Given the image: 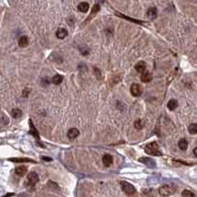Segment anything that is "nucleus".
Listing matches in <instances>:
<instances>
[{
  "mask_svg": "<svg viewBox=\"0 0 197 197\" xmlns=\"http://www.w3.org/2000/svg\"><path fill=\"white\" fill-rule=\"evenodd\" d=\"M145 152L148 155H150V156H162L163 155V153H162L160 147H159L157 142H152V143H149L148 145H146Z\"/></svg>",
  "mask_w": 197,
  "mask_h": 197,
  "instance_id": "obj_1",
  "label": "nucleus"
},
{
  "mask_svg": "<svg viewBox=\"0 0 197 197\" xmlns=\"http://www.w3.org/2000/svg\"><path fill=\"white\" fill-rule=\"evenodd\" d=\"M176 191V186L174 184H165L159 188V193L162 196H170Z\"/></svg>",
  "mask_w": 197,
  "mask_h": 197,
  "instance_id": "obj_2",
  "label": "nucleus"
},
{
  "mask_svg": "<svg viewBox=\"0 0 197 197\" xmlns=\"http://www.w3.org/2000/svg\"><path fill=\"white\" fill-rule=\"evenodd\" d=\"M37 182H39V176H37V172H29L27 179H26V182H25L26 186L29 188H32V187H34Z\"/></svg>",
  "mask_w": 197,
  "mask_h": 197,
  "instance_id": "obj_3",
  "label": "nucleus"
},
{
  "mask_svg": "<svg viewBox=\"0 0 197 197\" xmlns=\"http://www.w3.org/2000/svg\"><path fill=\"white\" fill-rule=\"evenodd\" d=\"M120 186H121V189L123 190V192H125L128 195H133L135 192H136L135 187L131 184V183L127 182V181H121Z\"/></svg>",
  "mask_w": 197,
  "mask_h": 197,
  "instance_id": "obj_4",
  "label": "nucleus"
},
{
  "mask_svg": "<svg viewBox=\"0 0 197 197\" xmlns=\"http://www.w3.org/2000/svg\"><path fill=\"white\" fill-rule=\"evenodd\" d=\"M130 93L134 97H140L142 95V88H141V86L139 84L134 83L130 87Z\"/></svg>",
  "mask_w": 197,
  "mask_h": 197,
  "instance_id": "obj_5",
  "label": "nucleus"
},
{
  "mask_svg": "<svg viewBox=\"0 0 197 197\" xmlns=\"http://www.w3.org/2000/svg\"><path fill=\"white\" fill-rule=\"evenodd\" d=\"M139 162L144 164L145 166H147L148 168H151V169H155V168H156V162L153 160V159L149 158V157L140 158V159H139Z\"/></svg>",
  "mask_w": 197,
  "mask_h": 197,
  "instance_id": "obj_6",
  "label": "nucleus"
},
{
  "mask_svg": "<svg viewBox=\"0 0 197 197\" xmlns=\"http://www.w3.org/2000/svg\"><path fill=\"white\" fill-rule=\"evenodd\" d=\"M28 172V169L25 166H19L15 169V174L19 176H24Z\"/></svg>",
  "mask_w": 197,
  "mask_h": 197,
  "instance_id": "obj_7",
  "label": "nucleus"
},
{
  "mask_svg": "<svg viewBox=\"0 0 197 197\" xmlns=\"http://www.w3.org/2000/svg\"><path fill=\"white\" fill-rule=\"evenodd\" d=\"M153 76H152V73L149 72V71H145L143 72L142 74H141V81L143 82V83H148V82H150L152 80Z\"/></svg>",
  "mask_w": 197,
  "mask_h": 197,
  "instance_id": "obj_8",
  "label": "nucleus"
},
{
  "mask_svg": "<svg viewBox=\"0 0 197 197\" xmlns=\"http://www.w3.org/2000/svg\"><path fill=\"white\" fill-rule=\"evenodd\" d=\"M146 67H147L146 63L144 62V61H140V62H138L136 65H135V70H136L137 72H139V73L142 74L143 72L146 71Z\"/></svg>",
  "mask_w": 197,
  "mask_h": 197,
  "instance_id": "obj_9",
  "label": "nucleus"
},
{
  "mask_svg": "<svg viewBox=\"0 0 197 197\" xmlns=\"http://www.w3.org/2000/svg\"><path fill=\"white\" fill-rule=\"evenodd\" d=\"M67 35H68L67 30H66V29H64V28H59L58 30L56 31V37H58V39H60L66 37H67Z\"/></svg>",
  "mask_w": 197,
  "mask_h": 197,
  "instance_id": "obj_10",
  "label": "nucleus"
},
{
  "mask_svg": "<svg viewBox=\"0 0 197 197\" xmlns=\"http://www.w3.org/2000/svg\"><path fill=\"white\" fill-rule=\"evenodd\" d=\"M157 14H158V11H157L156 7H150L147 11V16L152 20H154L155 18H156Z\"/></svg>",
  "mask_w": 197,
  "mask_h": 197,
  "instance_id": "obj_11",
  "label": "nucleus"
},
{
  "mask_svg": "<svg viewBox=\"0 0 197 197\" xmlns=\"http://www.w3.org/2000/svg\"><path fill=\"white\" fill-rule=\"evenodd\" d=\"M112 162H114V159H112V157L110 156V155L107 154L103 157V163L106 167H110V166L112 164Z\"/></svg>",
  "mask_w": 197,
  "mask_h": 197,
  "instance_id": "obj_12",
  "label": "nucleus"
},
{
  "mask_svg": "<svg viewBox=\"0 0 197 197\" xmlns=\"http://www.w3.org/2000/svg\"><path fill=\"white\" fill-rule=\"evenodd\" d=\"M29 37L27 36H22L20 37V39H18V43L20 46H22V47H26L28 45H29Z\"/></svg>",
  "mask_w": 197,
  "mask_h": 197,
  "instance_id": "obj_13",
  "label": "nucleus"
},
{
  "mask_svg": "<svg viewBox=\"0 0 197 197\" xmlns=\"http://www.w3.org/2000/svg\"><path fill=\"white\" fill-rule=\"evenodd\" d=\"M78 135H79V130L76 129V128H71V129H69V131H68V133H67V136L69 139L77 138Z\"/></svg>",
  "mask_w": 197,
  "mask_h": 197,
  "instance_id": "obj_14",
  "label": "nucleus"
},
{
  "mask_svg": "<svg viewBox=\"0 0 197 197\" xmlns=\"http://www.w3.org/2000/svg\"><path fill=\"white\" fill-rule=\"evenodd\" d=\"M78 10L82 13H86L89 10V4L87 2H81L78 5Z\"/></svg>",
  "mask_w": 197,
  "mask_h": 197,
  "instance_id": "obj_15",
  "label": "nucleus"
},
{
  "mask_svg": "<svg viewBox=\"0 0 197 197\" xmlns=\"http://www.w3.org/2000/svg\"><path fill=\"white\" fill-rule=\"evenodd\" d=\"M178 107V102L176 101V100L172 99L168 103V108H169L170 110H174Z\"/></svg>",
  "mask_w": 197,
  "mask_h": 197,
  "instance_id": "obj_16",
  "label": "nucleus"
},
{
  "mask_svg": "<svg viewBox=\"0 0 197 197\" xmlns=\"http://www.w3.org/2000/svg\"><path fill=\"white\" fill-rule=\"evenodd\" d=\"M187 146H188V142L185 139H180L178 141V148L182 151H185L187 149Z\"/></svg>",
  "mask_w": 197,
  "mask_h": 197,
  "instance_id": "obj_17",
  "label": "nucleus"
},
{
  "mask_svg": "<svg viewBox=\"0 0 197 197\" xmlns=\"http://www.w3.org/2000/svg\"><path fill=\"white\" fill-rule=\"evenodd\" d=\"M22 114H23V112L19 108H14L11 112V116H12V117H14V118H19V117L22 116Z\"/></svg>",
  "mask_w": 197,
  "mask_h": 197,
  "instance_id": "obj_18",
  "label": "nucleus"
},
{
  "mask_svg": "<svg viewBox=\"0 0 197 197\" xmlns=\"http://www.w3.org/2000/svg\"><path fill=\"white\" fill-rule=\"evenodd\" d=\"M11 162H15V163H36L34 160H31V159H26V158H23V159H10Z\"/></svg>",
  "mask_w": 197,
  "mask_h": 197,
  "instance_id": "obj_19",
  "label": "nucleus"
},
{
  "mask_svg": "<svg viewBox=\"0 0 197 197\" xmlns=\"http://www.w3.org/2000/svg\"><path fill=\"white\" fill-rule=\"evenodd\" d=\"M62 80H63V77L61 76V75L57 74V75H55V76H53V78H52L51 82L54 84V85H59V84L62 82Z\"/></svg>",
  "mask_w": 197,
  "mask_h": 197,
  "instance_id": "obj_20",
  "label": "nucleus"
},
{
  "mask_svg": "<svg viewBox=\"0 0 197 197\" xmlns=\"http://www.w3.org/2000/svg\"><path fill=\"white\" fill-rule=\"evenodd\" d=\"M30 128H31V134L32 135H34L36 138L37 139H39V134H37V129L35 128V126L34 124H33V121L32 120H30Z\"/></svg>",
  "mask_w": 197,
  "mask_h": 197,
  "instance_id": "obj_21",
  "label": "nucleus"
},
{
  "mask_svg": "<svg viewBox=\"0 0 197 197\" xmlns=\"http://www.w3.org/2000/svg\"><path fill=\"white\" fill-rule=\"evenodd\" d=\"M188 131L190 134H196L197 133V124L196 123H191L188 126Z\"/></svg>",
  "mask_w": 197,
  "mask_h": 197,
  "instance_id": "obj_22",
  "label": "nucleus"
},
{
  "mask_svg": "<svg viewBox=\"0 0 197 197\" xmlns=\"http://www.w3.org/2000/svg\"><path fill=\"white\" fill-rule=\"evenodd\" d=\"M144 121L143 120H141V119H138V120H136L135 121V123H134V127L136 128V129H142V128L144 127Z\"/></svg>",
  "mask_w": 197,
  "mask_h": 197,
  "instance_id": "obj_23",
  "label": "nucleus"
},
{
  "mask_svg": "<svg viewBox=\"0 0 197 197\" xmlns=\"http://www.w3.org/2000/svg\"><path fill=\"white\" fill-rule=\"evenodd\" d=\"M181 195H182V197H196L195 194L193 193L192 191H190V190H183L182 193H181Z\"/></svg>",
  "mask_w": 197,
  "mask_h": 197,
  "instance_id": "obj_24",
  "label": "nucleus"
},
{
  "mask_svg": "<svg viewBox=\"0 0 197 197\" xmlns=\"http://www.w3.org/2000/svg\"><path fill=\"white\" fill-rule=\"evenodd\" d=\"M116 15H117V16H119V17H121V18H123V19L129 20V21H131V22H135V23H136V24H142V23H143V22H141V21H138V20L131 19V18H128V17H125V16H123L122 14H120V13H118V12H116Z\"/></svg>",
  "mask_w": 197,
  "mask_h": 197,
  "instance_id": "obj_25",
  "label": "nucleus"
},
{
  "mask_svg": "<svg viewBox=\"0 0 197 197\" xmlns=\"http://www.w3.org/2000/svg\"><path fill=\"white\" fill-rule=\"evenodd\" d=\"M1 121H2V123H3L4 125H7L8 123H9V119H8V117L5 116V114H3V112H2L1 114Z\"/></svg>",
  "mask_w": 197,
  "mask_h": 197,
  "instance_id": "obj_26",
  "label": "nucleus"
},
{
  "mask_svg": "<svg viewBox=\"0 0 197 197\" xmlns=\"http://www.w3.org/2000/svg\"><path fill=\"white\" fill-rule=\"evenodd\" d=\"M99 10H100V5H98V4H97V5H95L94 8H93L92 13H91V16H94V15L96 14V13L98 12Z\"/></svg>",
  "mask_w": 197,
  "mask_h": 197,
  "instance_id": "obj_27",
  "label": "nucleus"
},
{
  "mask_svg": "<svg viewBox=\"0 0 197 197\" xmlns=\"http://www.w3.org/2000/svg\"><path fill=\"white\" fill-rule=\"evenodd\" d=\"M29 93H31V90L30 89H25L23 91V96L24 97H28L29 96Z\"/></svg>",
  "mask_w": 197,
  "mask_h": 197,
  "instance_id": "obj_28",
  "label": "nucleus"
},
{
  "mask_svg": "<svg viewBox=\"0 0 197 197\" xmlns=\"http://www.w3.org/2000/svg\"><path fill=\"white\" fill-rule=\"evenodd\" d=\"M193 154L195 155V156L197 157V147L194 148V150H193Z\"/></svg>",
  "mask_w": 197,
  "mask_h": 197,
  "instance_id": "obj_29",
  "label": "nucleus"
},
{
  "mask_svg": "<svg viewBox=\"0 0 197 197\" xmlns=\"http://www.w3.org/2000/svg\"><path fill=\"white\" fill-rule=\"evenodd\" d=\"M13 195V193H9V194H6L5 196H3V197H10V196H12Z\"/></svg>",
  "mask_w": 197,
  "mask_h": 197,
  "instance_id": "obj_30",
  "label": "nucleus"
}]
</instances>
